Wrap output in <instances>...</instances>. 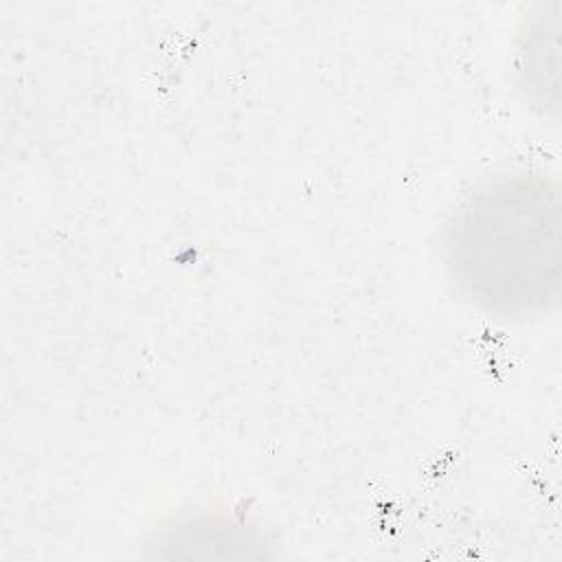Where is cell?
Here are the masks:
<instances>
[{"mask_svg":"<svg viewBox=\"0 0 562 562\" xmlns=\"http://www.w3.org/2000/svg\"><path fill=\"white\" fill-rule=\"evenodd\" d=\"M459 290L503 316L536 314L558 285V193L542 178L501 176L476 189L448 226Z\"/></svg>","mask_w":562,"mask_h":562,"instance_id":"1","label":"cell"}]
</instances>
